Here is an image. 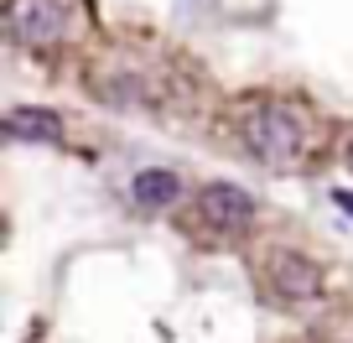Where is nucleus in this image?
<instances>
[{
	"label": "nucleus",
	"mask_w": 353,
	"mask_h": 343,
	"mask_svg": "<svg viewBox=\"0 0 353 343\" xmlns=\"http://www.w3.org/2000/svg\"><path fill=\"white\" fill-rule=\"evenodd\" d=\"M348 172H353V141H348Z\"/></svg>",
	"instance_id": "7"
},
{
	"label": "nucleus",
	"mask_w": 353,
	"mask_h": 343,
	"mask_svg": "<svg viewBox=\"0 0 353 343\" xmlns=\"http://www.w3.org/2000/svg\"><path fill=\"white\" fill-rule=\"evenodd\" d=\"M301 141H307V130H301V115L291 110V104L270 99V104H260V110H250V120H244V146H250L265 166L296 161Z\"/></svg>",
	"instance_id": "1"
},
{
	"label": "nucleus",
	"mask_w": 353,
	"mask_h": 343,
	"mask_svg": "<svg viewBox=\"0 0 353 343\" xmlns=\"http://www.w3.org/2000/svg\"><path fill=\"white\" fill-rule=\"evenodd\" d=\"M130 198L141 203L145 213H161V208H172V203L182 198V177L166 172V166H145L141 177L130 182Z\"/></svg>",
	"instance_id": "5"
},
{
	"label": "nucleus",
	"mask_w": 353,
	"mask_h": 343,
	"mask_svg": "<svg viewBox=\"0 0 353 343\" xmlns=\"http://www.w3.org/2000/svg\"><path fill=\"white\" fill-rule=\"evenodd\" d=\"M63 32H68L63 0H11V6H6V37H11L16 47L42 52V47L63 42Z\"/></svg>",
	"instance_id": "2"
},
{
	"label": "nucleus",
	"mask_w": 353,
	"mask_h": 343,
	"mask_svg": "<svg viewBox=\"0 0 353 343\" xmlns=\"http://www.w3.org/2000/svg\"><path fill=\"white\" fill-rule=\"evenodd\" d=\"M6 135H16V141H37V146H57L63 141V120H57L52 110H37V104H21V110L6 115Z\"/></svg>",
	"instance_id": "6"
},
{
	"label": "nucleus",
	"mask_w": 353,
	"mask_h": 343,
	"mask_svg": "<svg viewBox=\"0 0 353 343\" xmlns=\"http://www.w3.org/2000/svg\"><path fill=\"white\" fill-rule=\"evenodd\" d=\"M198 219L208 224V229H244V224L254 219V198L244 188H234V182H213V188L198 193Z\"/></svg>",
	"instance_id": "3"
},
{
	"label": "nucleus",
	"mask_w": 353,
	"mask_h": 343,
	"mask_svg": "<svg viewBox=\"0 0 353 343\" xmlns=\"http://www.w3.org/2000/svg\"><path fill=\"white\" fill-rule=\"evenodd\" d=\"M270 286H276L281 302H312L322 291V271H317V260H307V255L281 250L276 260H270Z\"/></svg>",
	"instance_id": "4"
}]
</instances>
